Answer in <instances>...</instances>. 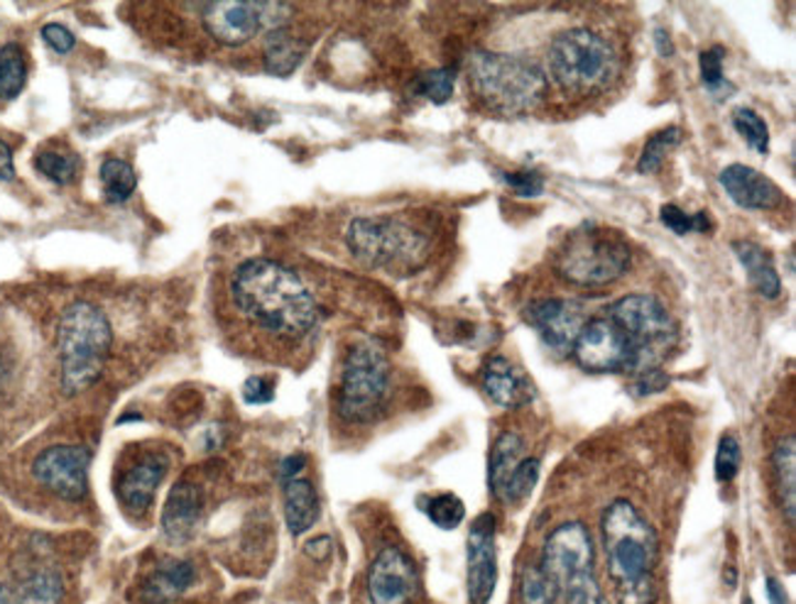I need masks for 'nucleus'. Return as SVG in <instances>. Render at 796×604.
Instances as JSON below:
<instances>
[{
    "mask_svg": "<svg viewBox=\"0 0 796 604\" xmlns=\"http://www.w3.org/2000/svg\"><path fill=\"white\" fill-rule=\"evenodd\" d=\"M230 299L252 326L278 341H302L319 321L316 301L302 279L265 257L238 267L230 279Z\"/></svg>",
    "mask_w": 796,
    "mask_h": 604,
    "instance_id": "nucleus-1",
    "label": "nucleus"
},
{
    "mask_svg": "<svg viewBox=\"0 0 796 604\" xmlns=\"http://www.w3.org/2000/svg\"><path fill=\"white\" fill-rule=\"evenodd\" d=\"M601 531L617 604H652L659 541L643 511L633 501L615 499L603 511Z\"/></svg>",
    "mask_w": 796,
    "mask_h": 604,
    "instance_id": "nucleus-2",
    "label": "nucleus"
},
{
    "mask_svg": "<svg viewBox=\"0 0 796 604\" xmlns=\"http://www.w3.org/2000/svg\"><path fill=\"white\" fill-rule=\"evenodd\" d=\"M469 84L485 108L501 116H525L549 91L541 66L519 54L475 52L469 60Z\"/></svg>",
    "mask_w": 796,
    "mask_h": 604,
    "instance_id": "nucleus-3",
    "label": "nucleus"
},
{
    "mask_svg": "<svg viewBox=\"0 0 796 604\" xmlns=\"http://www.w3.org/2000/svg\"><path fill=\"white\" fill-rule=\"evenodd\" d=\"M110 345H114V328L98 306L88 301H76L62 313L57 348L62 389L66 397L82 395L84 389L98 382L110 355Z\"/></svg>",
    "mask_w": 796,
    "mask_h": 604,
    "instance_id": "nucleus-4",
    "label": "nucleus"
},
{
    "mask_svg": "<svg viewBox=\"0 0 796 604\" xmlns=\"http://www.w3.org/2000/svg\"><path fill=\"white\" fill-rule=\"evenodd\" d=\"M346 245L358 262L395 274L417 272L431 252L424 230L395 216L356 218L346 230Z\"/></svg>",
    "mask_w": 796,
    "mask_h": 604,
    "instance_id": "nucleus-5",
    "label": "nucleus"
},
{
    "mask_svg": "<svg viewBox=\"0 0 796 604\" xmlns=\"http://www.w3.org/2000/svg\"><path fill=\"white\" fill-rule=\"evenodd\" d=\"M607 319L615 323L627 345V373L643 375L659 370L667 355L677 345V323L659 299L649 294H630L607 309Z\"/></svg>",
    "mask_w": 796,
    "mask_h": 604,
    "instance_id": "nucleus-6",
    "label": "nucleus"
},
{
    "mask_svg": "<svg viewBox=\"0 0 796 604\" xmlns=\"http://www.w3.org/2000/svg\"><path fill=\"white\" fill-rule=\"evenodd\" d=\"M549 74L571 96H589L613 82L617 57L611 42L599 32L573 28L549 44Z\"/></svg>",
    "mask_w": 796,
    "mask_h": 604,
    "instance_id": "nucleus-7",
    "label": "nucleus"
},
{
    "mask_svg": "<svg viewBox=\"0 0 796 604\" xmlns=\"http://www.w3.org/2000/svg\"><path fill=\"white\" fill-rule=\"evenodd\" d=\"M630 267V248L621 233L585 226L573 230L557 252V272L577 287H607Z\"/></svg>",
    "mask_w": 796,
    "mask_h": 604,
    "instance_id": "nucleus-8",
    "label": "nucleus"
},
{
    "mask_svg": "<svg viewBox=\"0 0 796 604\" xmlns=\"http://www.w3.org/2000/svg\"><path fill=\"white\" fill-rule=\"evenodd\" d=\"M390 395V363L370 343L356 345L346 357L336 391V411L346 423H370L383 413Z\"/></svg>",
    "mask_w": 796,
    "mask_h": 604,
    "instance_id": "nucleus-9",
    "label": "nucleus"
},
{
    "mask_svg": "<svg viewBox=\"0 0 796 604\" xmlns=\"http://www.w3.org/2000/svg\"><path fill=\"white\" fill-rule=\"evenodd\" d=\"M198 10L206 35L224 47H240L260 30L284 28L290 6L284 3H240V0H214V3L192 6Z\"/></svg>",
    "mask_w": 796,
    "mask_h": 604,
    "instance_id": "nucleus-10",
    "label": "nucleus"
},
{
    "mask_svg": "<svg viewBox=\"0 0 796 604\" xmlns=\"http://www.w3.org/2000/svg\"><path fill=\"white\" fill-rule=\"evenodd\" d=\"M593 563L595 551L589 527L581 521H567L547 536L537 565L561 592L569 578L593 570Z\"/></svg>",
    "mask_w": 796,
    "mask_h": 604,
    "instance_id": "nucleus-11",
    "label": "nucleus"
},
{
    "mask_svg": "<svg viewBox=\"0 0 796 604\" xmlns=\"http://www.w3.org/2000/svg\"><path fill=\"white\" fill-rule=\"evenodd\" d=\"M92 451L86 445H52L32 463V477L64 501H82L88 492Z\"/></svg>",
    "mask_w": 796,
    "mask_h": 604,
    "instance_id": "nucleus-12",
    "label": "nucleus"
},
{
    "mask_svg": "<svg viewBox=\"0 0 796 604\" xmlns=\"http://www.w3.org/2000/svg\"><path fill=\"white\" fill-rule=\"evenodd\" d=\"M370 604H412L419 590V573L412 558L400 546H385L368 568Z\"/></svg>",
    "mask_w": 796,
    "mask_h": 604,
    "instance_id": "nucleus-13",
    "label": "nucleus"
},
{
    "mask_svg": "<svg viewBox=\"0 0 796 604\" xmlns=\"http://www.w3.org/2000/svg\"><path fill=\"white\" fill-rule=\"evenodd\" d=\"M525 316L549 350L567 355L573 350L581 328L585 326V311L569 299H539L527 306Z\"/></svg>",
    "mask_w": 796,
    "mask_h": 604,
    "instance_id": "nucleus-14",
    "label": "nucleus"
},
{
    "mask_svg": "<svg viewBox=\"0 0 796 604\" xmlns=\"http://www.w3.org/2000/svg\"><path fill=\"white\" fill-rule=\"evenodd\" d=\"M571 353L589 373H627V345L607 316L585 321Z\"/></svg>",
    "mask_w": 796,
    "mask_h": 604,
    "instance_id": "nucleus-15",
    "label": "nucleus"
},
{
    "mask_svg": "<svg viewBox=\"0 0 796 604\" xmlns=\"http://www.w3.org/2000/svg\"><path fill=\"white\" fill-rule=\"evenodd\" d=\"M170 467V455L162 451H142L132 457V463L118 473L116 492L120 505L128 507L132 514L148 511L152 505L154 492L162 485L164 475Z\"/></svg>",
    "mask_w": 796,
    "mask_h": 604,
    "instance_id": "nucleus-16",
    "label": "nucleus"
},
{
    "mask_svg": "<svg viewBox=\"0 0 796 604\" xmlns=\"http://www.w3.org/2000/svg\"><path fill=\"white\" fill-rule=\"evenodd\" d=\"M497 585V551H495V517L481 514L469 533V600L471 604H488Z\"/></svg>",
    "mask_w": 796,
    "mask_h": 604,
    "instance_id": "nucleus-17",
    "label": "nucleus"
},
{
    "mask_svg": "<svg viewBox=\"0 0 796 604\" xmlns=\"http://www.w3.org/2000/svg\"><path fill=\"white\" fill-rule=\"evenodd\" d=\"M204 514V492L194 479H176L162 509V533L174 543H184L194 533Z\"/></svg>",
    "mask_w": 796,
    "mask_h": 604,
    "instance_id": "nucleus-18",
    "label": "nucleus"
},
{
    "mask_svg": "<svg viewBox=\"0 0 796 604\" xmlns=\"http://www.w3.org/2000/svg\"><path fill=\"white\" fill-rule=\"evenodd\" d=\"M721 186L740 208L772 211L782 204V188L753 166L731 164L721 172Z\"/></svg>",
    "mask_w": 796,
    "mask_h": 604,
    "instance_id": "nucleus-19",
    "label": "nucleus"
},
{
    "mask_svg": "<svg viewBox=\"0 0 796 604\" xmlns=\"http://www.w3.org/2000/svg\"><path fill=\"white\" fill-rule=\"evenodd\" d=\"M483 389L497 407L515 409L527 405L533 399V385L529 379L517 370V367L505 360V357H491L483 370Z\"/></svg>",
    "mask_w": 796,
    "mask_h": 604,
    "instance_id": "nucleus-20",
    "label": "nucleus"
},
{
    "mask_svg": "<svg viewBox=\"0 0 796 604\" xmlns=\"http://www.w3.org/2000/svg\"><path fill=\"white\" fill-rule=\"evenodd\" d=\"M306 57V42L292 32L290 28H275L268 32L262 44V62L265 72L272 76H290Z\"/></svg>",
    "mask_w": 796,
    "mask_h": 604,
    "instance_id": "nucleus-21",
    "label": "nucleus"
},
{
    "mask_svg": "<svg viewBox=\"0 0 796 604\" xmlns=\"http://www.w3.org/2000/svg\"><path fill=\"white\" fill-rule=\"evenodd\" d=\"M319 495L314 485L304 477H294L284 483V521L292 536H302L319 521Z\"/></svg>",
    "mask_w": 796,
    "mask_h": 604,
    "instance_id": "nucleus-22",
    "label": "nucleus"
},
{
    "mask_svg": "<svg viewBox=\"0 0 796 604\" xmlns=\"http://www.w3.org/2000/svg\"><path fill=\"white\" fill-rule=\"evenodd\" d=\"M733 252L738 255L740 265L745 267L750 287H753L760 296L777 299L782 294V279L765 248H760V245L750 240H738L733 242Z\"/></svg>",
    "mask_w": 796,
    "mask_h": 604,
    "instance_id": "nucleus-23",
    "label": "nucleus"
},
{
    "mask_svg": "<svg viewBox=\"0 0 796 604\" xmlns=\"http://www.w3.org/2000/svg\"><path fill=\"white\" fill-rule=\"evenodd\" d=\"M772 475H775V495L777 505L787 519L789 527H794L796 514V441L789 433L787 439L777 443L772 451Z\"/></svg>",
    "mask_w": 796,
    "mask_h": 604,
    "instance_id": "nucleus-24",
    "label": "nucleus"
},
{
    "mask_svg": "<svg viewBox=\"0 0 796 604\" xmlns=\"http://www.w3.org/2000/svg\"><path fill=\"white\" fill-rule=\"evenodd\" d=\"M15 604H62L64 580L60 570L50 565L30 568L25 575L18 578L13 587Z\"/></svg>",
    "mask_w": 796,
    "mask_h": 604,
    "instance_id": "nucleus-25",
    "label": "nucleus"
},
{
    "mask_svg": "<svg viewBox=\"0 0 796 604\" xmlns=\"http://www.w3.org/2000/svg\"><path fill=\"white\" fill-rule=\"evenodd\" d=\"M196 580V570L190 561H164L152 570L146 585V600L152 604L172 602L190 590Z\"/></svg>",
    "mask_w": 796,
    "mask_h": 604,
    "instance_id": "nucleus-26",
    "label": "nucleus"
},
{
    "mask_svg": "<svg viewBox=\"0 0 796 604\" xmlns=\"http://www.w3.org/2000/svg\"><path fill=\"white\" fill-rule=\"evenodd\" d=\"M525 441L519 439L515 431H505L501 439L495 441L491 451V467H488V483L491 492L497 501H503L505 487L510 483L515 467L523 463Z\"/></svg>",
    "mask_w": 796,
    "mask_h": 604,
    "instance_id": "nucleus-27",
    "label": "nucleus"
},
{
    "mask_svg": "<svg viewBox=\"0 0 796 604\" xmlns=\"http://www.w3.org/2000/svg\"><path fill=\"white\" fill-rule=\"evenodd\" d=\"M101 186L108 204H126L138 186L136 170L118 157H108L101 164Z\"/></svg>",
    "mask_w": 796,
    "mask_h": 604,
    "instance_id": "nucleus-28",
    "label": "nucleus"
},
{
    "mask_svg": "<svg viewBox=\"0 0 796 604\" xmlns=\"http://www.w3.org/2000/svg\"><path fill=\"white\" fill-rule=\"evenodd\" d=\"M28 84V62L20 44H6L0 50V98L13 100Z\"/></svg>",
    "mask_w": 796,
    "mask_h": 604,
    "instance_id": "nucleus-29",
    "label": "nucleus"
},
{
    "mask_svg": "<svg viewBox=\"0 0 796 604\" xmlns=\"http://www.w3.org/2000/svg\"><path fill=\"white\" fill-rule=\"evenodd\" d=\"M35 170L50 182L66 186L79 176L82 160L69 150H40L35 154Z\"/></svg>",
    "mask_w": 796,
    "mask_h": 604,
    "instance_id": "nucleus-30",
    "label": "nucleus"
},
{
    "mask_svg": "<svg viewBox=\"0 0 796 604\" xmlns=\"http://www.w3.org/2000/svg\"><path fill=\"white\" fill-rule=\"evenodd\" d=\"M519 604H557L559 602V587L541 573V568L525 565L519 573V587H517Z\"/></svg>",
    "mask_w": 796,
    "mask_h": 604,
    "instance_id": "nucleus-31",
    "label": "nucleus"
},
{
    "mask_svg": "<svg viewBox=\"0 0 796 604\" xmlns=\"http://www.w3.org/2000/svg\"><path fill=\"white\" fill-rule=\"evenodd\" d=\"M681 142V130L677 126L671 128H665L659 130L657 136H652L645 144L643 154H639V162H637V172L639 174H652L657 172L661 162H665V157L677 148V144Z\"/></svg>",
    "mask_w": 796,
    "mask_h": 604,
    "instance_id": "nucleus-32",
    "label": "nucleus"
},
{
    "mask_svg": "<svg viewBox=\"0 0 796 604\" xmlns=\"http://www.w3.org/2000/svg\"><path fill=\"white\" fill-rule=\"evenodd\" d=\"M422 509L427 511L429 521L444 531H453L456 527H461L463 517H466V507H463V501L456 495H451V492L429 497Z\"/></svg>",
    "mask_w": 796,
    "mask_h": 604,
    "instance_id": "nucleus-33",
    "label": "nucleus"
},
{
    "mask_svg": "<svg viewBox=\"0 0 796 604\" xmlns=\"http://www.w3.org/2000/svg\"><path fill=\"white\" fill-rule=\"evenodd\" d=\"M559 600H563V604H611L603 595L595 570H585V573L569 578L561 585Z\"/></svg>",
    "mask_w": 796,
    "mask_h": 604,
    "instance_id": "nucleus-34",
    "label": "nucleus"
},
{
    "mask_svg": "<svg viewBox=\"0 0 796 604\" xmlns=\"http://www.w3.org/2000/svg\"><path fill=\"white\" fill-rule=\"evenodd\" d=\"M733 126L755 152H760V154L770 152V128L753 108H735Z\"/></svg>",
    "mask_w": 796,
    "mask_h": 604,
    "instance_id": "nucleus-35",
    "label": "nucleus"
},
{
    "mask_svg": "<svg viewBox=\"0 0 796 604\" xmlns=\"http://www.w3.org/2000/svg\"><path fill=\"white\" fill-rule=\"evenodd\" d=\"M539 479V461L537 457H523V463L515 467V473L510 477V483L505 487L503 495V505H519L525 501Z\"/></svg>",
    "mask_w": 796,
    "mask_h": 604,
    "instance_id": "nucleus-36",
    "label": "nucleus"
},
{
    "mask_svg": "<svg viewBox=\"0 0 796 604\" xmlns=\"http://www.w3.org/2000/svg\"><path fill=\"white\" fill-rule=\"evenodd\" d=\"M659 218L671 233H677V235L711 230V218L706 211H699V214H687V211H681L679 206L669 204V206H661Z\"/></svg>",
    "mask_w": 796,
    "mask_h": 604,
    "instance_id": "nucleus-37",
    "label": "nucleus"
},
{
    "mask_svg": "<svg viewBox=\"0 0 796 604\" xmlns=\"http://www.w3.org/2000/svg\"><path fill=\"white\" fill-rule=\"evenodd\" d=\"M740 463H743V453H740V443L735 435L725 433L716 451V479L718 483H733L740 473Z\"/></svg>",
    "mask_w": 796,
    "mask_h": 604,
    "instance_id": "nucleus-38",
    "label": "nucleus"
},
{
    "mask_svg": "<svg viewBox=\"0 0 796 604\" xmlns=\"http://www.w3.org/2000/svg\"><path fill=\"white\" fill-rule=\"evenodd\" d=\"M415 91L419 96H424L431 104H447V100L453 96V72L451 69H434L427 72L417 78Z\"/></svg>",
    "mask_w": 796,
    "mask_h": 604,
    "instance_id": "nucleus-39",
    "label": "nucleus"
},
{
    "mask_svg": "<svg viewBox=\"0 0 796 604\" xmlns=\"http://www.w3.org/2000/svg\"><path fill=\"white\" fill-rule=\"evenodd\" d=\"M723 60H725V50L718 47V44L701 54V82L716 96H721L723 88L725 91H733V86L728 84L723 76Z\"/></svg>",
    "mask_w": 796,
    "mask_h": 604,
    "instance_id": "nucleus-40",
    "label": "nucleus"
},
{
    "mask_svg": "<svg viewBox=\"0 0 796 604\" xmlns=\"http://www.w3.org/2000/svg\"><path fill=\"white\" fill-rule=\"evenodd\" d=\"M503 182L513 188L517 196L533 198L545 192V179L537 172H507L503 176Z\"/></svg>",
    "mask_w": 796,
    "mask_h": 604,
    "instance_id": "nucleus-41",
    "label": "nucleus"
},
{
    "mask_svg": "<svg viewBox=\"0 0 796 604\" xmlns=\"http://www.w3.org/2000/svg\"><path fill=\"white\" fill-rule=\"evenodd\" d=\"M243 399H246V405H256V407L270 405L275 399V385L260 375L248 377L246 385H243Z\"/></svg>",
    "mask_w": 796,
    "mask_h": 604,
    "instance_id": "nucleus-42",
    "label": "nucleus"
},
{
    "mask_svg": "<svg viewBox=\"0 0 796 604\" xmlns=\"http://www.w3.org/2000/svg\"><path fill=\"white\" fill-rule=\"evenodd\" d=\"M42 40L50 44V47L57 54H69L76 44V37L72 30H66L60 22H50V25L42 28Z\"/></svg>",
    "mask_w": 796,
    "mask_h": 604,
    "instance_id": "nucleus-43",
    "label": "nucleus"
},
{
    "mask_svg": "<svg viewBox=\"0 0 796 604\" xmlns=\"http://www.w3.org/2000/svg\"><path fill=\"white\" fill-rule=\"evenodd\" d=\"M667 385H669V377L661 370H649V373L637 375V382H635L639 395H655V391L667 389Z\"/></svg>",
    "mask_w": 796,
    "mask_h": 604,
    "instance_id": "nucleus-44",
    "label": "nucleus"
},
{
    "mask_svg": "<svg viewBox=\"0 0 796 604\" xmlns=\"http://www.w3.org/2000/svg\"><path fill=\"white\" fill-rule=\"evenodd\" d=\"M304 465H306V457L302 453H294L290 457H284L282 465H280V479H282V483H287V479L300 477Z\"/></svg>",
    "mask_w": 796,
    "mask_h": 604,
    "instance_id": "nucleus-45",
    "label": "nucleus"
},
{
    "mask_svg": "<svg viewBox=\"0 0 796 604\" xmlns=\"http://www.w3.org/2000/svg\"><path fill=\"white\" fill-rule=\"evenodd\" d=\"M15 176V162H13V150L0 140V179L3 182H10Z\"/></svg>",
    "mask_w": 796,
    "mask_h": 604,
    "instance_id": "nucleus-46",
    "label": "nucleus"
},
{
    "mask_svg": "<svg viewBox=\"0 0 796 604\" xmlns=\"http://www.w3.org/2000/svg\"><path fill=\"white\" fill-rule=\"evenodd\" d=\"M306 553L316 558V561H326V556L331 553V539L329 536H319V539L306 543Z\"/></svg>",
    "mask_w": 796,
    "mask_h": 604,
    "instance_id": "nucleus-47",
    "label": "nucleus"
},
{
    "mask_svg": "<svg viewBox=\"0 0 796 604\" xmlns=\"http://www.w3.org/2000/svg\"><path fill=\"white\" fill-rule=\"evenodd\" d=\"M767 597H770V604H789L787 595H784V587L775 578H767Z\"/></svg>",
    "mask_w": 796,
    "mask_h": 604,
    "instance_id": "nucleus-48",
    "label": "nucleus"
},
{
    "mask_svg": "<svg viewBox=\"0 0 796 604\" xmlns=\"http://www.w3.org/2000/svg\"><path fill=\"white\" fill-rule=\"evenodd\" d=\"M657 47H659L661 57H669V54H671V42H669V35L665 30H657Z\"/></svg>",
    "mask_w": 796,
    "mask_h": 604,
    "instance_id": "nucleus-49",
    "label": "nucleus"
},
{
    "mask_svg": "<svg viewBox=\"0 0 796 604\" xmlns=\"http://www.w3.org/2000/svg\"><path fill=\"white\" fill-rule=\"evenodd\" d=\"M0 604H15V597H13V592H10V590H6L3 585H0Z\"/></svg>",
    "mask_w": 796,
    "mask_h": 604,
    "instance_id": "nucleus-50",
    "label": "nucleus"
},
{
    "mask_svg": "<svg viewBox=\"0 0 796 604\" xmlns=\"http://www.w3.org/2000/svg\"><path fill=\"white\" fill-rule=\"evenodd\" d=\"M745 604H753V602H750V600H747V602H745Z\"/></svg>",
    "mask_w": 796,
    "mask_h": 604,
    "instance_id": "nucleus-51",
    "label": "nucleus"
}]
</instances>
